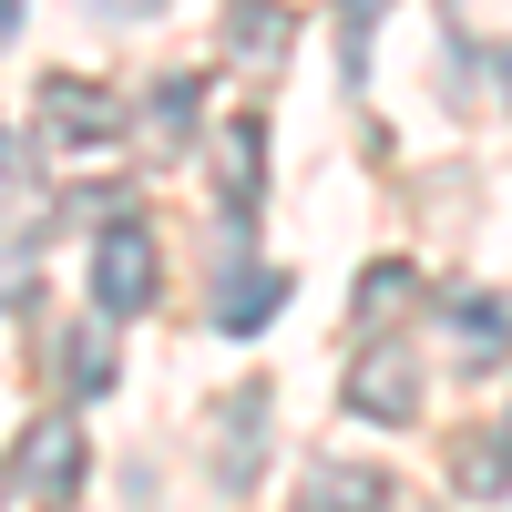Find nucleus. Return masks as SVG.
Returning <instances> with one entry per match:
<instances>
[{
    "instance_id": "1",
    "label": "nucleus",
    "mask_w": 512,
    "mask_h": 512,
    "mask_svg": "<svg viewBox=\"0 0 512 512\" xmlns=\"http://www.w3.org/2000/svg\"><path fill=\"white\" fill-rule=\"evenodd\" d=\"M134 123H123V103L103 93V82H82V72H52L41 82V144H52L62 164H103Z\"/></svg>"
},
{
    "instance_id": "2",
    "label": "nucleus",
    "mask_w": 512,
    "mask_h": 512,
    "mask_svg": "<svg viewBox=\"0 0 512 512\" xmlns=\"http://www.w3.org/2000/svg\"><path fill=\"white\" fill-rule=\"evenodd\" d=\"M82 472H93L82 420H31V431H21V461H11V492H21L31 512H72V502H82Z\"/></svg>"
},
{
    "instance_id": "3",
    "label": "nucleus",
    "mask_w": 512,
    "mask_h": 512,
    "mask_svg": "<svg viewBox=\"0 0 512 512\" xmlns=\"http://www.w3.org/2000/svg\"><path fill=\"white\" fill-rule=\"evenodd\" d=\"M93 308L103 318H144L154 308V236H144L134 205L103 216V236H93Z\"/></svg>"
},
{
    "instance_id": "4",
    "label": "nucleus",
    "mask_w": 512,
    "mask_h": 512,
    "mask_svg": "<svg viewBox=\"0 0 512 512\" xmlns=\"http://www.w3.org/2000/svg\"><path fill=\"white\" fill-rule=\"evenodd\" d=\"M41 236H52V205H41L31 185H11V195H0V308H31Z\"/></svg>"
},
{
    "instance_id": "5",
    "label": "nucleus",
    "mask_w": 512,
    "mask_h": 512,
    "mask_svg": "<svg viewBox=\"0 0 512 512\" xmlns=\"http://www.w3.org/2000/svg\"><path fill=\"white\" fill-rule=\"evenodd\" d=\"M349 410L379 420V431H410V410H420V369H410V349H369V359L349 369Z\"/></svg>"
},
{
    "instance_id": "6",
    "label": "nucleus",
    "mask_w": 512,
    "mask_h": 512,
    "mask_svg": "<svg viewBox=\"0 0 512 512\" xmlns=\"http://www.w3.org/2000/svg\"><path fill=\"white\" fill-rule=\"evenodd\" d=\"M308 512H390V472H369V461H318L308 472Z\"/></svg>"
},
{
    "instance_id": "7",
    "label": "nucleus",
    "mask_w": 512,
    "mask_h": 512,
    "mask_svg": "<svg viewBox=\"0 0 512 512\" xmlns=\"http://www.w3.org/2000/svg\"><path fill=\"white\" fill-rule=\"evenodd\" d=\"M256 431H267V390H246V400L226 410V451H216V482H226V492H246L256 472H267V441H256Z\"/></svg>"
},
{
    "instance_id": "8",
    "label": "nucleus",
    "mask_w": 512,
    "mask_h": 512,
    "mask_svg": "<svg viewBox=\"0 0 512 512\" xmlns=\"http://www.w3.org/2000/svg\"><path fill=\"white\" fill-rule=\"evenodd\" d=\"M277 308H287V277H277V267H246V277H226V287H216V328H226V338L267 328Z\"/></svg>"
},
{
    "instance_id": "9",
    "label": "nucleus",
    "mask_w": 512,
    "mask_h": 512,
    "mask_svg": "<svg viewBox=\"0 0 512 512\" xmlns=\"http://www.w3.org/2000/svg\"><path fill=\"white\" fill-rule=\"evenodd\" d=\"M226 41H236V62L267 72V62L287 52V11H277V0H236V11H226Z\"/></svg>"
},
{
    "instance_id": "10",
    "label": "nucleus",
    "mask_w": 512,
    "mask_h": 512,
    "mask_svg": "<svg viewBox=\"0 0 512 512\" xmlns=\"http://www.w3.org/2000/svg\"><path fill=\"white\" fill-rule=\"evenodd\" d=\"M451 338H461V349H472V369H482V359L512 349V308H502V297H451Z\"/></svg>"
},
{
    "instance_id": "11",
    "label": "nucleus",
    "mask_w": 512,
    "mask_h": 512,
    "mask_svg": "<svg viewBox=\"0 0 512 512\" xmlns=\"http://www.w3.org/2000/svg\"><path fill=\"white\" fill-rule=\"evenodd\" d=\"M451 482L472 492V502L512 492V441H502V431H472V441H461V461H451Z\"/></svg>"
},
{
    "instance_id": "12",
    "label": "nucleus",
    "mask_w": 512,
    "mask_h": 512,
    "mask_svg": "<svg viewBox=\"0 0 512 512\" xmlns=\"http://www.w3.org/2000/svg\"><path fill=\"white\" fill-rule=\"evenodd\" d=\"M195 103H205V72L154 82V144H164V154H185V144H195Z\"/></svg>"
},
{
    "instance_id": "13",
    "label": "nucleus",
    "mask_w": 512,
    "mask_h": 512,
    "mask_svg": "<svg viewBox=\"0 0 512 512\" xmlns=\"http://www.w3.org/2000/svg\"><path fill=\"white\" fill-rule=\"evenodd\" d=\"M226 164H236L226 216H246V226H256V175H267V134H256V123H236V134H226Z\"/></svg>"
},
{
    "instance_id": "14",
    "label": "nucleus",
    "mask_w": 512,
    "mask_h": 512,
    "mask_svg": "<svg viewBox=\"0 0 512 512\" xmlns=\"http://www.w3.org/2000/svg\"><path fill=\"white\" fill-rule=\"evenodd\" d=\"M390 21V0H338V62H349V82L369 72V31Z\"/></svg>"
},
{
    "instance_id": "15",
    "label": "nucleus",
    "mask_w": 512,
    "mask_h": 512,
    "mask_svg": "<svg viewBox=\"0 0 512 512\" xmlns=\"http://www.w3.org/2000/svg\"><path fill=\"white\" fill-rule=\"evenodd\" d=\"M62 379H72L82 400H103V390H113V349H103V338H82V328H72V338H62Z\"/></svg>"
},
{
    "instance_id": "16",
    "label": "nucleus",
    "mask_w": 512,
    "mask_h": 512,
    "mask_svg": "<svg viewBox=\"0 0 512 512\" xmlns=\"http://www.w3.org/2000/svg\"><path fill=\"white\" fill-rule=\"evenodd\" d=\"M400 297H410V267H400V256H379V267H369V287H359V318L379 328V318L400 308Z\"/></svg>"
},
{
    "instance_id": "17",
    "label": "nucleus",
    "mask_w": 512,
    "mask_h": 512,
    "mask_svg": "<svg viewBox=\"0 0 512 512\" xmlns=\"http://www.w3.org/2000/svg\"><path fill=\"white\" fill-rule=\"evenodd\" d=\"M93 11H113V21H154L164 0H93Z\"/></svg>"
},
{
    "instance_id": "18",
    "label": "nucleus",
    "mask_w": 512,
    "mask_h": 512,
    "mask_svg": "<svg viewBox=\"0 0 512 512\" xmlns=\"http://www.w3.org/2000/svg\"><path fill=\"white\" fill-rule=\"evenodd\" d=\"M21 185V134H0V195Z\"/></svg>"
},
{
    "instance_id": "19",
    "label": "nucleus",
    "mask_w": 512,
    "mask_h": 512,
    "mask_svg": "<svg viewBox=\"0 0 512 512\" xmlns=\"http://www.w3.org/2000/svg\"><path fill=\"white\" fill-rule=\"evenodd\" d=\"M11 41H21V0H0V52H11Z\"/></svg>"
},
{
    "instance_id": "20",
    "label": "nucleus",
    "mask_w": 512,
    "mask_h": 512,
    "mask_svg": "<svg viewBox=\"0 0 512 512\" xmlns=\"http://www.w3.org/2000/svg\"><path fill=\"white\" fill-rule=\"evenodd\" d=\"M502 441H512V431H502Z\"/></svg>"
}]
</instances>
